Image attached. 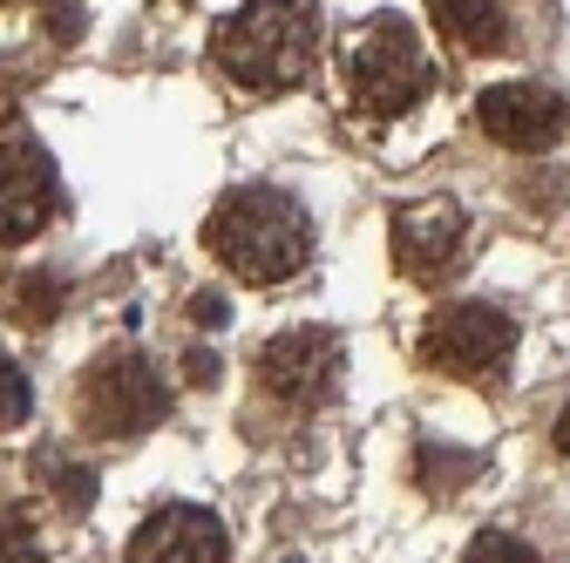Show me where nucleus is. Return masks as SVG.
I'll return each instance as SVG.
<instances>
[{
  "label": "nucleus",
  "mask_w": 570,
  "mask_h": 563,
  "mask_svg": "<svg viewBox=\"0 0 570 563\" xmlns=\"http://www.w3.org/2000/svg\"><path fill=\"white\" fill-rule=\"evenodd\" d=\"M340 68H346L353 109H367L381 122L421 109L428 89H435V61H428V48H421V34H414L407 14H367L361 28L346 34Z\"/></svg>",
  "instance_id": "obj_3"
},
{
  "label": "nucleus",
  "mask_w": 570,
  "mask_h": 563,
  "mask_svg": "<svg viewBox=\"0 0 570 563\" xmlns=\"http://www.w3.org/2000/svg\"><path fill=\"white\" fill-rule=\"evenodd\" d=\"M557 448H563V455H570V407H563V414H557Z\"/></svg>",
  "instance_id": "obj_19"
},
{
  "label": "nucleus",
  "mask_w": 570,
  "mask_h": 563,
  "mask_svg": "<svg viewBox=\"0 0 570 563\" xmlns=\"http://www.w3.org/2000/svg\"><path fill=\"white\" fill-rule=\"evenodd\" d=\"M184 374H190L197 387H210V381H218V354H210V346H190V354H184Z\"/></svg>",
  "instance_id": "obj_16"
},
{
  "label": "nucleus",
  "mask_w": 570,
  "mask_h": 563,
  "mask_svg": "<svg viewBox=\"0 0 570 563\" xmlns=\"http://www.w3.org/2000/svg\"><path fill=\"white\" fill-rule=\"evenodd\" d=\"M204 251L225 271H238L245 286H285L313 258V218L299 197H285L278 184H238L210 204L204 218Z\"/></svg>",
  "instance_id": "obj_1"
},
{
  "label": "nucleus",
  "mask_w": 570,
  "mask_h": 563,
  "mask_svg": "<svg viewBox=\"0 0 570 563\" xmlns=\"http://www.w3.org/2000/svg\"><path fill=\"white\" fill-rule=\"evenodd\" d=\"M89 503H96V475L68 468V475H61V510H89Z\"/></svg>",
  "instance_id": "obj_15"
},
{
  "label": "nucleus",
  "mask_w": 570,
  "mask_h": 563,
  "mask_svg": "<svg viewBox=\"0 0 570 563\" xmlns=\"http://www.w3.org/2000/svg\"><path fill=\"white\" fill-rule=\"evenodd\" d=\"M517 354V326L510 313L495 306H475V299H455L442 313H428L421 339H414V360L435 367V374H455V381H489L503 374Z\"/></svg>",
  "instance_id": "obj_5"
},
{
  "label": "nucleus",
  "mask_w": 570,
  "mask_h": 563,
  "mask_svg": "<svg viewBox=\"0 0 570 563\" xmlns=\"http://www.w3.org/2000/svg\"><path fill=\"white\" fill-rule=\"evenodd\" d=\"M190 319H210V326H218V319H225V299H218V293H197V299H190Z\"/></svg>",
  "instance_id": "obj_18"
},
{
  "label": "nucleus",
  "mask_w": 570,
  "mask_h": 563,
  "mask_svg": "<svg viewBox=\"0 0 570 563\" xmlns=\"http://www.w3.org/2000/svg\"><path fill=\"white\" fill-rule=\"evenodd\" d=\"M8 306H14V313H21L28 326H48V319L61 313V278H48V271H41V278H21Z\"/></svg>",
  "instance_id": "obj_12"
},
{
  "label": "nucleus",
  "mask_w": 570,
  "mask_h": 563,
  "mask_svg": "<svg viewBox=\"0 0 570 563\" xmlns=\"http://www.w3.org/2000/svg\"><path fill=\"white\" fill-rule=\"evenodd\" d=\"M462 563H537V550H530L523 536H510V530H482V536L462 550Z\"/></svg>",
  "instance_id": "obj_13"
},
{
  "label": "nucleus",
  "mask_w": 570,
  "mask_h": 563,
  "mask_svg": "<svg viewBox=\"0 0 570 563\" xmlns=\"http://www.w3.org/2000/svg\"><path fill=\"white\" fill-rule=\"evenodd\" d=\"M428 14H435V28L469 48V55H495V48H510V21L495 0H428Z\"/></svg>",
  "instance_id": "obj_11"
},
{
  "label": "nucleus",
  "mask_w": 570,
  "mask_h": 563,
  "mask_svg": "<svg viewBox=\"0 0 570 563\" xmlns=\"http://www.w3.org/2000/svg\"><path fill=\"white\" fill-rule=\"evenodd\" d=\"M258 387L285 407H326L340 387V339L326 326H293L258 354Z\"/></svg>",
  "instance_id": "obj_6"
},
{
  "label": "nucleus",
  "mask_w": 570,
  "mask_h": 563,
  "mask_svg": "<svg viewBox=\"0 0 570 563\" xmlns=\"http://www.w3.org/2000/svg\"><path fill=\"white\" fill-rule=\"evenodd\" d=\"M0 563H41V550L21 530H0Z\"/></svg>",
  "instance_id": "obj_17"
},
{
  "label": "nucleus",
  "mask_w": 570,
  "mask_h": 563,
  "mask_svg": "<svg viewBox=\"0 0 570 563\" xmlns=\"http://www.w3.org/2000/svg\"><path fill=\"white\" fill-rule=\"evenodd\" d=\"M170 414V387L157 381V367L129 354V346H116V354H102L96 367H82L76 381V421L82 435H102V442H129L142 428H157V421Z\"/></svg>",
  "instance_id": "obj_4"
},
{
  "label": "nucleus",
  "mask_w": 570,
  "mask_h": 563,
  "mask_svg": "<svg viewBox=\"0 0 570 563\" xmlns=\"http://www.w3.org/2000/svg\"><path fill=\"white\" fill-rule=\"evenodd\" d=\"M21 414H28V381L8 360V346H0V421H21Z\"/></svg>",
  "instance_id": "obj_14"
},
{
  "label": "nucleus",
  "mask_w": 570,
  "mask_h": 563,
  "mask_svg": "<svg viewBox=\"0 0 570 563\" xmlns=\"http://www.w3.org/2000/svg\"><path fill=\"white\" fill-rule=\"evenodd\" d=\"M55 197H61V184H55L48 150L21 129H0V251L28 245L41 231L55 218Z\"/></svg>",
  "instance_id": "obj_7"
},
{
  "label": "nucleus",
  "mask_w": 570,
  "mask_h": 563,
  "mask_svg": "<svg viewBox=\"0 0 570 563\" xmlns=\"http://www.w3.org/2000/svg\"><path fill=\"white\" fill-rule=\"evenodd\" d=\"M462 238H469V218L449 197H421V204L394 210V265H401V278H421V286L449 278V265L462 258Z\"/></svg>",
  "instance_id": "obj_9"
},
{
  "label": "nucleus",
  "mask_w": 570,
  "mask_h": 563,
  "mask_svg": "<svg viewBox=\"0 0 570 563\" xmlns=\"http://www.w3.org/2000/svg\"><path fill=\"white\" fill-rule=\"evenodd\" d=\"M475 122L482 136H495L503 150L517 157H543L563 144V129H570V109L557 89H537V82H503V89H489L475 102Z\"/></svg>",
  "instance_id": "obj_8"
},
{
  "label": "nucleus",
  "mask_w": 570,
  "mask_h": 563,
  "mask_svg": "<svg viewBox=\"0 0 570 563\" xmlns=\"http://www.w3.org/2000/svg\"><path fill=\"white\" fill-rule=\"evenodd\" d=\"M320 55V8L313 0H245L238 14L210 28V61L252 96H285L306 82Z\"/></svg>",
  "instance_id": "obj_2"
},
{
  "label": "nucleus",
  "mask_w": 570,
  "mask_h": 563,
  "mask_svg": "<svg viewBox=\"0 0 570 563\" xmlns=\"http://www.w3.org/2000/svg\"><path fill=\"white\" fill-rule=\"evenodd\" d=\"M122 563H225V523L197 503H164L157 516H142Z\"/></svg>",
  "instance_id": "obj_10"
}]
</instances>
